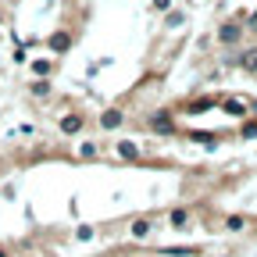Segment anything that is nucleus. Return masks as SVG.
Here are the masks:
<instances>
[{"label": "nucleus", "instance_id": "f257e3e1", "mask_svg": "<svg viewBox=\"0 0 257 257\" xmlns=\"http://www.w3.org/2000/svg\"><path fill=\"white\" fill-rule=\"evenodd\" d=\"M243 32H246V29H243L239 22H221V29H218V43H221V47H236V43L243 40Z\"/></svg>", "mask_w": 257, "mask_h": 257}, {"label": "nucleus", "instance_id": "f03ea898", "mask_svg": "<svg viewBox=\"0 0 257 257\" xmlns=\"http://www.w3.org/2000/svg\"><path fill=\"white\" fill-rule=\"evenodd\" d=\"M150 128H154V133H161V136H172V133H175V114H172V111L150 114Z\"/></svg>", "mask_w": 257, "mask_h": 257}, {"label": "nucleus", "instance_id": "7ed1b4c3", "mask_svg": "<svg viewBox=\"0 0 257 257\" xmlns=\"http://www.w3.org/2000/svg\"><path fill=\"white\" fill-rule=\"evenodd\" d=\"M114 154H118L121 161H140L143 150H140V143H133V140H118V143H114Z\"/></svg>", "mask_w": 257, "mask_h": 257}, {"label": "nucleus", "instance_id": "20e7f679", "mask_svg": "<svg viewBox=\"0 0 257 257\" xmlns=\"http://www.w3.org/2000/svg\"><path fill=\"white\" fill-rule=\"evenodd\" d=\"M150 229H154V218H150V214H147V218H133V225H128V236H133V239H147Z\"/></svg>", "mask_w": 257, "mask_h": 257}, {"label": "nucleus", "instance_id": "39448f33", "mask_svg": "<svg viewBox=\"0 0 257 257\" xmlns=\"http://www.w3.org/2000/svg\"><path fill=\"white\" fill-rule=\"evenodd\" d=\"M239 72L257 75V47H250V50H243V54H239Z\"/></svg>", "mask_w": 257, "mask_h": 257}, {"label": "nucleus", "instance_id": "423d86ee", "mask_svg": "<svg viewBox=\"0 0 257 257\" xmlns=\"http://www.w3.org/2000/svg\"><path fill=\"white\" fill-rule=\"evenodd\" d=\"M57 128H61L64 136H75L79 128H82V114H64V118L57 121Z\"/></svg>", "mask_w": 257, "mask_h": 257}, {"label": "nucleus", "instance_id": "0eeeda50", "mask_svg": "<svg viewBox=\"0 0 257 257\" xmlns=\"http://www.w3.org/2000/svg\"><path fill=\"white\" fill-rule=\"evenodd\" d=\"M121 121H125V114H121L118 107H107V111L100 114V128H107V133H111V128H118Z\"/></svg>", "mask_w": 257, "mask_h": 257}, {"label": "nucleus", "instance_id": "6e6552de", "mask_svg": "<svg viewBox=\"0 0 257 257\" xmlns=\"http://www.w3.org/2000/svg\"><path fill=\"white\" fill-rule=\"evenodd\" d=\"M168 225L182 232L186 225H189V211H186V207H172V211H168Z\"/></svg>", "mask_w": 257, "mask_h": 257}, {"label": "nucleus", "instance_id": "1a4fd4ad", "mask_svg": "<svg viewBox=\"0 0 257 257\" xmlns=\"http://www.w3.org/2000/svg\"><path fill=\"white\" fill-rule=\"evenodd\" d=\"M246 225H250L246 214H229L225 218V232H246Z\"/></svg>", "mask_w": 257, "mask_h": 257}, {"label": "nucleus", "instance_id": "9d476101", "mask_svg": "<svg viewBox=\"0 0 257 257\" xmlns=\"http://www.w3.org/2000/svg\"><path fill=\"white\" fill-rule=\"evenodd\" d=\"M68 47H72V36H68V32H54V36H50V50H54V54H64Z\"/></svg>", "mask_w": 257, "mask_h": 257}, {"label": "nucleus", "instance_id": "9b49d317", "mask_svg": "<svg viewBox=\"0 0 257 257\" xmlns=\"http://www.w3.org/2000/svg\"><path fill=\"white\" fill-rule=\"evenodd\" d=\"M214 104H218L214 96H204V100H189V104H186V111H189V114H204V111H211Z\"/></svg>", "mask_w": 257, "mask_h": 257}, {"label": "nucleus", "instance_id": "f8f14e48", "mask_svg": "<svg viewBox=\"0 0 257 257\" xmlns=\"http://www.w3.org/2000/svg\"><path fill=\"white\" fill-rule=\"evenodd\" d=\"M221 111H225V114H232V118H246V104H243V100H225Z\"/></svg>", "mask_w": 257, "mask_h": 257}, {"label": "nucleus", "instance_id": "ddd939ff", "mask_svg": "<svg viewBox=\"0 0 257 257\" xmlns=\"http://www.w3.org/2000/svg\"><path fill=\"white\" fill-rule=\"evenodd\" d=\"M50 93V82L47 79H36V82H32V96H47Z\"/></svg>", "mask_w": 257, "mask_h": 257}, {"label": "nucleus", "instance_id": "4468645a", "mask_svg": "<svg viewBox=\"0 0 257 257\" xmlns=\"http://www.w3.org/2000/svg\"><path fill=\"white\" fill-rule=\"evenodd\" d=\"M96 154H100V147H96V143H82V147H79V157H96Z\"/></svg>", "mask_w": 257, "mask_h": 257}, {"label": "nucleus", "instance_id": "2eb2a0df", "mask_svg": "<svg viewBox=\"0 0 257 257\" xmlns=\"http://www.w3.org/2000/svg\"><path fill=\"white\" fill-rule=\"evenodd\" d=\"M32 72H36V75H47V72H50V61H36V64H32Z\"/></svg>", "mask_w": 257, "mask_h": 257}, {"label": "nucleus", "instance_id": "dca6fc26", "mask_svg": "<svg viewBox=\"0 0 257 257\" xmlns=\"http://www.w3.org/2000/svg\"><path fill=\"white\" fill-rule=\"evenodd\" d=\"M257 136V121H250V125H243V140H253Z\"/></svg>", "mask_w": 257, "mask_h": 257}, {"label": "nucleus", "instance_id": "f3484780", "mask_svg": "<svg viewBox=\"0 0 257 257\" xmlns=\"http://www.w3.org/2000/svg\"><path fill=\"white\" fill-rule=\"evenodd\" d=\"M172 8V0H154V11H168Z\"/></svg>", "mask_w": 257, "mask_h": 257}, {"label": "nucleus", "instance_id": "a211bd4d", "mask_svg": "<svg viewBox=\"0 0 257 257\" xmlns=\"http://www.w3.org/2000/svg\"><path fill=\"white\" fill-rule=\"evenodd\" d=\"M0 257H8V250H4V246H0Z\"/></svg>", "mask_w": 257, "mask_h": 257}, {"label": "nucleus", "instance_id": "6ab92c4d", "mask_svg": "<svg viewBox=\"0 0 257 257\" xmlns=\"http://www.w3.org/2000/svg\"><path fill=\"white\" fill-rule=\"evenodd\" d=\"M253 114H257V104H253Z\"/></svg>", "mask_w": 257, "mask_h": 257}]
</instances>
